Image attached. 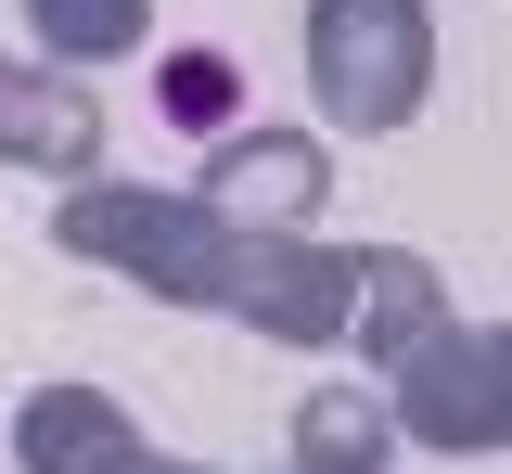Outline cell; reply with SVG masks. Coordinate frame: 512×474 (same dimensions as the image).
I'll use <instances>...</instances> for the list:
<instances>
[{
	"label": "cell",
	"mask_w": 512,
	"mask_h": 474,
	"mask_svg": "<svg viewBox=\"0 0 512 474\" xmlns=\"http://www.w3.org/2000/svg\"><path fill=\"white\" fill-rule=\"evenodd\" d=\"M52 244L141 282V295H167V308H231V270H244L231 218H205L192 193H141V180H77L52 205Z\"/></svg>",
	"instance_id": "cell-1"
},
{
	"label": "cell",
	"mask_w": 512,
	"mask_h": 474,
	"mask_svg": "<svg viewBox=\"0 0 512 474\" xmlns=\"http://www.w3.org/2000/svg\"><path fill=\"white\" fill-rule=\"evenodd\" d=\"M384 423L410 449H448V462H500L512 449V334L436 308L410 346H384Z\"/></svg>",
	"instance_id": "cell-2"
},
{
	"label": "cell",
	"mask_w": 512,
	"mask_h": 474,
	"mask_svg": "<svg viewBox=\"0 0 512 474\" xmlns=\"http://www.w3.org/2000/svg\"><path fill=\"white\" fill-rule=\"evenodd\" d=\"M308 90L333 129H410L436 90V13L423 0H308Z\"/></svg>",
	"instance_id": "cell-3"
},
{
	"label": "cell",
	"mask_w": 512,
	"mask_h": 474,
	"mask_svg": "<svg viewBox=\"0 0 512 474\" xmlns=\"http://www.w3.org/2000/svg\"><path fill=\"white\" fill-rule=\"evenodd\" d=\"M320 193H333V154H320L308 129H269V116L218 129L205 141V180H192V205L231 218V231H308Z\"/></svg>",
	"instance_id": "cell-4"
},
{
	"label": "cell",
	"mask_w": 512,
	"mask_h": 474,
	"mask_svg": "<svg viewBox=\"0 0 512 474\" xmlns=\"http://www.w3.org/2000/svg\"><path fill=\"white\" fill-rule=\"evenodd\" d=\"M346 282H359V244L244 231V270H231V308H218V321H256L269 346H333L346 334Z\"/></svg>",
	"instance_id": "cell-5"
},
{
	"label": "cell",
	"mask_w": 512,
	"mask_h": 474,
	"mask_svg": "<svg viewBox=\"0 0 512 474\" xmlns=\"http://www.w3.org/2000/svg\"><path fill=\"white\" fill-rule=\"evenodd\" d=\"M0 167H39V180H90L103 167V103L52 65H0Z\"/></svg>",
	"instance_id": "cell-6"
},
{
	"label": "cell",
	"mask_w": 512,
	"mask_h": 474,
	"mask_svg": "<svg viewBox=\"0 0 512 474\" xmlns=\"http://www.w3.org/2000/svg\"><path fill=\"white\" fill-rule=\"evenodd\" d=\"M141 462V423L103 385H39L13 410V474H128Z\"/></svg>",
	"instance_id": "cell-7"
},
{
	"label": "cell",
	"mask_w": 512,
	"mask_h": 474,
	"mask_svg": "<svg viewBox=\"0 0 512 474\" xmlns=\"http://www.w3.org/2000/svg\"><path fill=\"white\" fill-rule=\"evenodd\" d=\"M384 462H397L384 385H308L295 398V474H384Z\"/></svg>",
	"instance_id": "cell-8"
},
{
	"label": "cell",
	"mask_w": 512,
	"mask_h": 474,
	"mask_svg": "<svg viewBox=\"0 0 512 474\" xmlns=\"http://www.w3.org/2000/svg\"><path fill=\"white\" fill-rule=\"evenodd\" d=\"M436 308H448V295H436V270H423L410 244H359V282H346V334H359V359L410 346Z\"/></svg>",
	"instance_id": "cell-9"
},
{
	"label": "cell",
	"mask_w": 512,
	"mask_h": 474,
	"mask_svg": "<svg viewBox=\"0 0 512 474\" xmlns=\"http://www.w3.org/2000/svg\"><path fill=\"white\" fill-rule=\"evenodd\" d=\"M26 26L52 39L39 65H116L154 39V0H26Z\"/></svg>",
	"instance_id": "cell-10"
},
{
	"label": "cell",
	"mask_w": 512,
	"mask_h": 474,
	"mask_svg": "<svg viewBox=\"0 0 512 474\" xmlns=\"http://www.w3.org/2000/svg\"><path fill=\"white\" fill-rule=\"evenodd\" d=\"M154 103H167V116H180V129H244V77L218 65V52H167V77H154Z\"/></svg>",
	"instance_id": "cell-11"
},
{
	"label": "cell",
	"mask_w": 512,
	"mask_h": 474,
	"mask_svg": "<svg viewBox=\"0 0 512 474\" xmlns=\"http://www.w3.org/2000/svg\"><path fill=\"white\" fill-rule=\"evenodd\" d=\"M128 474H205V462H154V449H141V462H128Z\"/></svg>",
	"instance_id": "cell-12"
}]
</instances>
